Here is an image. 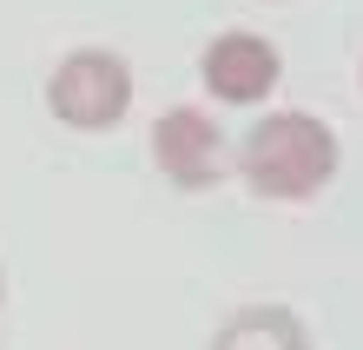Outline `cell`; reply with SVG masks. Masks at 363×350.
Wrapping results in <instances>:
<instances>
[{"label":"cell","instance_id":"6da1fadb","mask_svg":"<svg viewBox=\"0 0 363 350\" xmlns=\"http://www.w3.org/2000/svg\"><path fill=\"white\" fill-rule=\"evenodd\" d=\"M337 133L317 113H264L238 139V179L271 205H304L337 179Z\"/></svg>","mask_w":363,"mask_h":350},{"label":"cell","instance_id":"5b68a950","mask_svg":"<svg viewBox=\"0 0 363 350\" xmlns=\"http://www.w3.org/2000/svg\"><path fill=\"white\" fill-rule=\"evenodd\" d=\"M211 350H311V331L284 304H245V311H231L218 324Z\"/></svg>","mask_w":363,"mask_h":350},{"label":"cell","instance_id":"3957f363","mask_svg":"<svg viewBox=\"0 0 363 350\" xmlns=\"http://www.w3.org/2000/svg\"><path fill=\"white\" fill-rule=\"evenodd\" d=\"M152 165L179 192H211L225 185V172H238V152L205 106H165L152 119Z\"/></svg>","mask_w":363,"mask_h":350},{"label":"cell","instance_id":"277c9868","mask_svg":"<svg viewBox=\"0 0 363 350\" xmlns=\"http://www.w3.org/2000/svg\"><path fill=\"white\" fill-rule=\"evenodd\" d=\"M277 73H284L277 47L264 33H251V27H225L199 60V80H205V93L218 106H258L277 86Z\"/></svg>","mask_w":363,"mask_h":350},{"label":"cell","instance_id":"7a4b0ae2","mask_svg":"<svg viewBox=\"0 0 363 350\" xmlns=\"http://www.w3.org/2000/svg\"><path fill=\"white\" fill-rule=\"evenodd\" d=\"M47 113L73 133H113L133 113V67L106 47H79L47 73Z\"/></svg>","mask_w":363,"mask_h":350},{"label":"cell","instance_id":"8992f818","mask_svg":"<svg viewBox=\"0 0 363 350\" xmlns=\"http://www.w3.org/2000/svg\"><path fill=\"white\" fill-rule=\"evenodd\" d=\"M0 297H7V271H0Z\"/></svg>","mask_w":363,"mask_h":350}]
</instances>
